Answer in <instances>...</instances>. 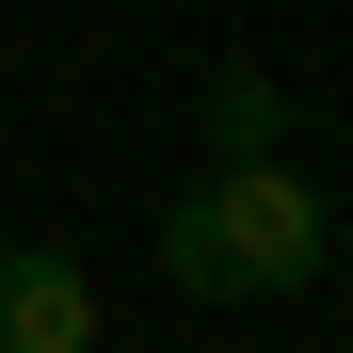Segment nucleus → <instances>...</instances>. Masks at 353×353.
Segmentation results:
<instances>
[{
  "label": "nucleus",
  "mask_w": 353,
  "mask_h": 353,
  "mask_svg": "<svg viewBox=\"0 0 353 353\" xmlns=\"http://www.w3.org/2000/svg\"><path fill=\"white\" fill-rule=\"evenodd\" d=\"M321 257H337V209L273 145L257 161H209L193 193H176V225H161V273L193 289V305H273V289H305Z\"/></svg>",
  "instance_id": "f257e3e1"
},
{
  "label": "nucleus",
  "mask_w": 353,
  "mask_h": 353,
  "mask_svg": "<svg viewBox=\"0 0 353 353\" xmlns=\"http://www.w3.org/2000/svg\"><path fill=\"white\" fill-rule=\"evenodd\" d=\"M0 353H97V273L65 241H0Z\"/></svg>",
  "instance_id": "f03ea898"
},
{
  "label": "nucleus",
  "mask_w": 353,
  "mask_h": 353,
  "mask_svg": "<svg viewBox=\"0 0 353 353\" xmlns=\"http://www.w3.org/2000/svg\"><path fill=\"white\" fill-rule=\"evenodd\" d=\"M273 129H289V97H273L257 65H209V145H225V161H257Z\"/></svg>",
  "instance_id": "7ed1b4c3"
},
{
  "label": "nucleus",
  "mask_w": 353,
  "mask_h": 353,
  "mask_svg": "<svg viewBox=\"0 0 353 353\" xmlns=\"http://www.w3.org/2000/svg\"><path fill=\"white\" fill-rule=\"evenodd\" d=\"M337 257H353V209H337Z\"/></svg>",
  "instance_id": "20e7f679"
}]
</instances>
